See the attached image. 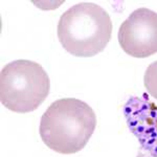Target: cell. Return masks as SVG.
<instances>
[{
  "mask_svg": "<svg viewBox=\"0 0 157 157\" xmlns=\"http://www.w3.org/2000/svg\"><path fill=\"white\" fill-rule=\"evenodd\" d=\"M97 127V115L87 103L67 98L56 101L42 115L39 132L43 143L60 154L85 148Z\"/></svg>",
  "mask_w": 157,
  "mask_h": 157,
  "instance_id": "6da1fadb",
  "label": "cell"
},
{
  "mask_svg": "<svg viewBox=\"0 0 157 157\" xmlns=\"http://www.w3.org/2000/svg\"><path fill=\"white\" fill-rule=\"evenodd\" d=\"M112 22L102 6L81 2L68 9L58 24V38L65 50L75 57H93L106 48Z\"/></svg>",
  "mask_w": 157,
  "mask_h": 157,
  "instance_id": "7a4b0ae2",
  "label": "cell"
},
{
  "mask_svg": "<svg viewBox=\"0 0 157 157\" xmlns=\"http://www.w3.org/2000/svg\"><path fill=\"white\" fill-rule=\"evenodd\" d=\"M49 89L48 75L34 61H13L0 73V101L13 112L35 111L47 98Z\"/></svg>",
  "mask_w": 157,
  "mask_h": 157,
  "instance_id": "3957f363",
  "label": "cell"
},
{
  "mask_svg": "<svg viewBox=\"0 0 157 157\" xmlns=\"http://www.w3.org/2000/svg\"><path fill=\"white\" fill-rule=\"evenodd\" d=\"M117 38L123 50L131 57L157 54V13L147 7L135 10L121 23Z\"/></svg>",
  "mask_w": 157,
  "mask_h": 157,
  "instance_id": "277c9868",
  "label": "cell"
},
{
  "mask_svg": "<svg viewBox=\"0 0 157 157\" xmlns=\"http://www.w3.org/2000/svg\"><path fill=\"white\" fill-rule=\"evenodd\" d=\"M124 115L141 148L152 157H157V106L147 93L131 97L124 106Z\"/></svg>",
  "mask_w": 157,
  "mask_h": 157,
  "instance_id": "5b68a950",
  "label": "cell"
},
{
  "mask_svg": "<svg viewBox=\"0 0 157 157\" xmlns=\"http://www.w3.org/2000/svg\"><path fill=\"white\" fill-rule=\"evenodd\" d=\"M144 85L149 94L157 100V61L151 63L146 69Z\"/></svg>",
  "mask_w": 157,
  "mask_h": 157,
  "instance_id": "8992f818",
  "label": "cell"
},
{
  "mask_svg": "<svg viewBox=\"0 0 157 157\" xmlns=\"http://www.w3.org/2000/svg\"><path fill=\"white\" fill-rule=\"evenodd\" d=\"M137 157H152V156H148V155H145V154H143V153H138Z\"/></svg>",
  "mask_w": 157,
  "mask_h": 157,
  "instance_id": "52a82bcc",
  "label": "cell"
}]
</instances>
